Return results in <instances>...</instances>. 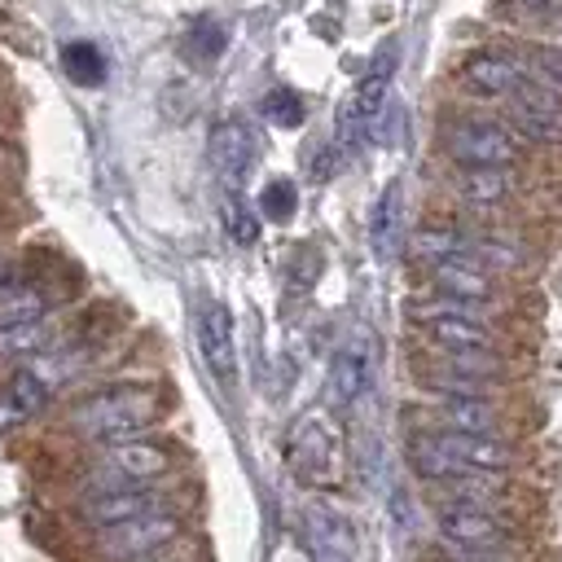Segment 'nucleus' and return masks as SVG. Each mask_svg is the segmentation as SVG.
<instances>
[{"label": "nucleus", "instance_id": "1", "mask_svg": "<svg viewBox=\"0 0 562 562\" xmlns=\"http://www.w3.org/2000/svg\"><path fill=\"white\" fill-rule=\"evenodd\" d=\"M408 461L422 479L443 483L461 474H505L514 465V448L501 443V435H474V430H426L408 439Z\"/></svg>", "mask_w": 562, "mask_h": 562}, {"label": "nucleus", "instance_id": "2", "mask_svg": "<svg viewBox=\"0 0 562 562\" xmlns=\"http://www.w3.org/2000/svg\"><path fill=\"white\" fill-rule=\"evenodd\" d=\"M162 400L154 386H105L97 395H88L83 404L70 408V426L83 435V439H101V443H114V439H132L140 435L154 417H158Z\"/></svg>", "mask_w": 562, "mask_h": 562}, {"label": "nucleus", "instance_id": "3", "mask_svg": "<svg viewBox=\"0 0 562 562\" xmlns=\"http://www.w3.org/2000/svg\"><path fill=\"white\" fill-rule=\"evenodd\" d=\"M285 461L299 474V483L312 487H329L342 474V448H338V426L325 413H303L294 417L290 435H285Z\"/></svg>", "mask_w": 562, "mask_h": 562}, {"label": "nucleus", "instance_id": "4", "mask_svg": "<svg viewBox=\"0 0 562 562\" xmlns=\"http://www.w3.org/2000/svg\"><path fill=\"white\" fill-rule=\"evenodd\" d=\"M413 321L422 325V334L439 347V351H496V338L492 329L483 325L479 307L465 303V299H430V303H417L413 307Z\"/></svg>", "mask_w": 562, "mask_h": 562}, {"label": "nucleus", "instance_id": "5", "mask_svg": "<svg viewBox=\"0 0 562 562\" xmlns=\"http://www.w3.org/2000/svg\"><path fill=\"white\" fill-rule=\"evenodd\" d=\"M180 531H184L180 514H171V509H154V514H140V518L101 527V531H97V553L110 558V562H140V558H149V553L176 544Z\"/></svg>", "mask_w": 562, "mask_h": 562}, {"label": "nucleus", "instance_id": "6", "mask_svg": "<svg viewBox=\"0 0 562 562\" xmlns=\"http://www.w3.org/2000/svg\"><path fill=\"white\" fill-rule=\"evenodd\" d=\"M391 79H395V44H386V48L373 57V66H369L364 79L356 83L351 101L338 110V145H342L347 154H356V145L373 132V123H378V114H382V105H386Z\"/></svg>", "mask_w": 562, "mask_h": 562}, {"label": "nucleus", "instance_id": "7", "mask_svg": "<svg viewBox=\"0 0 562 562\" xmlns=\"http://www.w3.org/2000/svg\"><path fill=\"white\" fill-rule=\"evenodd\" d=\"M171 470V452L158 439L132 435V439H114L101 448L97 457V487H136V483H154Z\"/></svg>", "mask_w": 562, "mask_h": 562}, {"label": "nucleus", "instance_id": "8", "mask_svg": "<svg viewBox=\"0 0 562 562\" xmlns=\"http://www.w3.org/2000/svg\"><path fill=\"white\" fill-rule=\"evenodd\" d=\"M443 145L457 167H509L522 154L514 132H505L501 123H483V119H465V123L448 127Z\"/></svg>", "mask_w": 562, "mask_h": 562}, {"label": "nucleus", "instance_id": "9", "mask_svg": "<svg viewBox=\"0 0 562 562\" xmlns=\"http://www.w3.org/2000/svg\"><path fill=\"white\" fill-rule=\"evenodd\" d=\"M439 540L479 558V553H496L509 544V527L487 509V505H443L439 509Z\"/></svg>", "mask_w": 562, "mask_h": 562}, {"label": "nucleus", "instance_id": "10", "mask_svg": "<svg viewBox=\"0 0 562 562\" xmlns=\"http://www.w3.org/2000/svg\"><path fill=\"white\" fill-rule=\"evenodd\" d=\"M303 544H307L312 562H356V549H360L351 518L325 501L303 505Z\"/></svg>", "mask_w": 562, "mask_h": 562}, {"label": "nucleus", "instance_id": "11", "mask_svg": "<svg viewBox=\"0 0 562 562\" xmlns=\"http://www.w3.org/2000/svg\"><path fill=\"white\" fill-rule=\"evenodd\" d=\"M255 132L241 123V119H220L211 127V140H206V158H211V171L220 176L224 189H241L250 167H255Z\"/></svg>", "mask_w": 562, "mask_h": 562}, {"label": "nucleus", "instance_id": "12", "mask_svg": "<svg viewBox=\"0 0 562 562\" xmlns=\"http://www.w3.org/2000/svg\"><path fill=\"white\" fill-rule=\"evenodd\" d=\"M154 509H167V496L149 483H136V487H97L83 505H79V518L88 527H114V522H127V518H140V514H154Z\"/></svg>", "mask_w": 562, "mask_h": 562}, {"label": "nucleus", "instance_id": "13", "mask_svg": "<svg viewBox=\"0 0 562 562\" xmlns=\"http://www.w3.org/2000/svg\"><path fill=\"white\" fill-rule=\"evenodd\" d=\"M373 382V342L364 329H356L329 360V400L338 408H351Z\"/></svg>", "mask_w": 562, "mask_h": 562}, {"label": "nucleus", "instance_id": "14", "mask_svg": "<svg viewBox=\"0 0 562 562\" xmlns=\"http://www.w3.org/2000/svg\"><path fill=\"white\" fill-rule=\"evenodd\" d=\"M198 351H202V364L215 373V382H233L237 378V342H233V312L211 299L202 303L198 312Z\"/></svg>", "mask_w": 562, "mask_h": 562}, {"label": "nucleus", "instance_id": "15", "mask_svg": "<svg viewBox=\"0 0 562 562\" xmlns=\"http://www.w3.org/2000/svg\"><path fill=\"white\" fill-rule=\"evenodd\" d=\"M509 123L527 136V140H544V145H562V97L536 83H522L509 97Z\"/></svg>", "mask_w": 562, "mask_h": 562}, {"label": "nucleus", "instance_id": "16", "mask_svg": "<svg viewBox=\"0 0 562 562\" xmlns=\"http://www.w3.org/2000/svg\"><path fill=\"white\" fill-rule=\"evenodd\" d=\"M461 88L474 97H514L527 83L522 57H505V53H474L461 61Z\"/></svg>", "mask_w": 562, "mask_h": 562}, {"label": "nucleus", "instance_id": "17", "mask_svg": "<svg viewBox=\"0 0 562 562\" xmlns=\"http://www.w3.org/2000/svg\"><path fill=\"white\" fill-rule=\"evenodd\" d=\"M430 285L448 299H465V303H487L496 294V281L487 272V263H479L474 255H452V259H435L430 263Z\"/></svg>", "mask_w": 562, "mask_h": 562}, {"label": "nucleus", "instance_id": "18", "mask_svg": "<svg viewBox=\"0 0 562 562\" xmlns=\"http://www.w3.org/2000/svg\"><path fill=\"white\" fill-rule=\"evenodd\" d=\"M44 404H48V382H44L35 369H18V373L0 386V430L26 426Z\"/></svg>", "mask_w": 562, "mask_h": 562}, {"label": "nucleus", "instance_id": "19", "mask_svg": "<svg viewBox=\"0 0 562 562\" xmlns=\"http://www.w3.org/2000/svg\"><path fill=\"white\" fill-rule=\"evenodd\" d=\"M404 237V180H386L369 211V246L378 259H391Z\"/></svg>", "mask_w": 562, "mask_h": 562}, {"label": "nucleus", "instance_id": "20", "mask_svg": "<svg viewBox=\"0 0 562 562\" xmlns=\"http://www.w3.org/2000/svg\"><path fill=\"white\" fill-rule=\"evenodd\" d=\"M435 413L448 430H474V435H501V413L487 404V395H439Z\"/></svg>", "mask_w": 562, "mask_h": 562}, {"label": "nucleus", "instance_id": "21", "mask_svg": "<svg viewBox=\"0 0 562 562\" xmlns=\"http://www.w3.org/2000/svg\"><path fill=\"white\" fill-rule=\"evenodd\" d=\"M457 193L474 206H492L509 193V167H461Z\"/></svg>", "mask_w": 562, "mask_h": 562}, {"label": "nucleus", "instance_id": "22", "mask_svg": "<svg viewBox=\"0 0 562 562\" xmlns=\"http://www.w3.org/2000/svg\"><path fill=\"white\" fill-rule=\"evenodd\" d=\"M48 342H53L48 316H40V321H18V325H0V360L40 356Z\"/></svg>", "mask_w": 562, "mask_h": 562}, {"label": "nucleus", "instance_id": "23", "mask_svg": "<svg viewBox=\"0 0 562 562\" xmlns=\"http://www.w3.org/2000/svg\"><path fill=\"white\" fill-rule=\"evenodd\" d=\"M224 44H228V31H224V22H215V18H198V22L184 31V57L198 61V66L220 61Z\"/></svg>", "mask_w": 562, "mask_h": 562}, {"label": "nucleus", "instance_id": "24", "mask_svg": "<svg viewBox=\"0 0 562 562\" xmlns=\"http://www.w3.org/2000/svg\"><path fill=\"white\" fill-rule=\"evenodd\" d=\"M61 66H66V75H70L75 83H83V88H97V83L105 79V57H101V48L88 44V40L66 44V48H61Z\"/></svg>", "mask_w": 562, "mask_h": 562}, {"label": "nucleus", "instance_id": "25", "mask_svg": "<svg viewBox=\"0 0 562 562\" xmlns=\"http://www.w3.org/2000/svg\"><path fill=\"white\" fill-rule=\"evenodd\" d=\"M48 316V294L35 285H9L0 294V325H18V321H40Z\"/></svg>", "mask_w": 562, "mask_h": 562}, {"label": "nucleus", "instance_id": "26", "mask_svg": "<svg viewBox=\"0 0 562 562\" xmlns=\"http://www.w3.org/2000/svg\"><path fill=\"white\" fill-rule=\"evenodd\" d=\"M220 220H224V233L237 241V246H250L259 237V220L255 211L246 206L241 189H224V202H220Z\"/></svg>", "mask_w": 562, "mask_h": 562}, {"label": "nucleus", "instance_id": "27", "mask_svg": "<svg viewBox=\"0 0 562 562\" xmlns=\"http://www.w3.org/2000/svg\"><path fill=\"white\" fill-rule=\"evenodd\" d=\"M413 250H417L426 263H435V259H452V255H474V241L461 237L457 228H422V233L413 237Z\"/></svg>", "mask_w": 562, "mask_h": 562}, {"label": "nucleus", "instance_id": "28", "mask_svg": "<svg viewBox=\"0 0 562 562\" xmlns=\"http://www.w3.org/2000/svg\"><path fill=\"white\" fill-rule=\"evenodd\" d=\"M522 70H527V83L549 88V92L562 97V53L558 48H531L522 57Z\"/></svg>", "mask_w": 562, "mask_h": 562}, {"label": "nucleus", "instance_id": "29", "mask_svg": "<svg viewBox=\"0 0 562 562\" xmlns=\"http://www.w3.org/2000/svg\"><path fill=\"white\" fill-rule=\"evenodd\" d=\"M294 206H299V189H294V180H268V184H263V193H259V211H263L272 224L294 220Z\"/></svg>", "mask_w": 562, "mask_h": 562}, {"label": "nucleus", "instance_id": "30", "mask_svg": "<svg viewBox=\"0 0 562 562\" xmlns=\"http://www.w3.org/2000/svg\"><path fill=\"white\" fill-rule=\"evenodd\" d=\"M259 110H263V119H268L272 127H299V123H303V97L290 92V88H272Z\"/></svg>", "mask_w": 562, "mask_h": 562}]
</instances>
